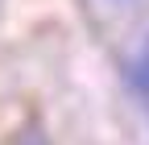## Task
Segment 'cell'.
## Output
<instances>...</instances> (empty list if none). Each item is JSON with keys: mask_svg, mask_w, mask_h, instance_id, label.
Masks as SVG:
<instances>
[{"mask_svg": "<svg viewBox=\"0 0 149 145\" xmlns=\"http://www.w3.org/2000/svg\"><path fill=\"white\" fill-rule=\"evenodd\" d=\"M116 4H128V0H116Z\"/></svg>", "mask_w": 149, "mask_h": 145, "instance_id": "cell-2", "label": "cell"}, {"mask_svg": "<svg viewBox=\"0 0 149 145\" xmlns=\"http://www.w3.org/2000/svg\"><path fill=\"white\" fill-rule=\"evenodd\" d=\"M21 145H46V141L37 137V133H25V137H21Z\"/></svg>", "mask_w": 149, "mask_h": 145, "instance_id": "cell-1", "label": "cell"}]
</instances>
